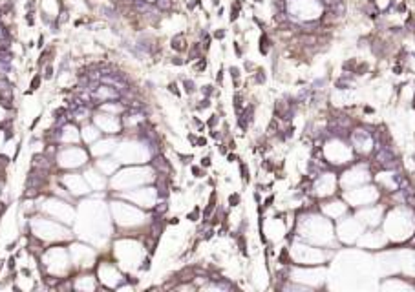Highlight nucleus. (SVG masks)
Wrapping results in <instances>:
<instances>
[{
    "label": "nucleus",
    "mask_w": 415,
    "mask_h": 292,
    "mask_svg": "<svg viewBox=\"0 0 415 292\" xmlns=\"http://www.w3.org/2000/svg\"><path fill=\"white\" fill-rule=\"evenodd\" d=\"M20 223H22L20 234H30L31 238L39 239L40 243H45L46 247L57 243L68 245L70 241L75 239V232L70 225L55 221V219L39 214V212L30 216L28 219L20 218Z\"/></svg>",
    "instance_id": "nucleus-1"
},
{
    "label": "nucleus",
    "mask_w": 415,
    "mask_h": 292,
    "mask_svg": "<svg viewBox=\"0 0 415 292\" xmlns=\"http://www.w3.org/2000/svg\"><path fill=\"white\" fill-rule=\"evenodd\" d=\"M35 203H37V212L39 214L48 216V218L61 221L64 225H70V227L74 225L75 214H77L74 201L63 200V197H57L54 194H40L35 197Z\"/></svg>",
    "instance_id": "nucleus-2"
},
{
    "label": "nucleus",
    "mask_w": 415,
    "mask_h": 292,
    "mask_svg": "<svg viewBox=\"0 0 415 292\" xmlns=\"http://www.w3.org/2000/svg\"><path fill=\"white\" fill-rule=\"evenodd\" d=\"M90 163H92V156H90L88 146H57V154H55V168H57V172L83 170L84 166H88Z\"/></svg>",
    "instance_id": "nucleus-3"
},
{
    "label": "nucleus",
    "mask_w": 415,
    "mask_h": 292,
    "mask_svg": "<svg viewBox=\"0 0 415 292\" xmlns=\"http://www.w3.org/2000/svg\"><path fill=\"white\" fill-rule=\"evenodd\" d=\"M68 250L70 258H72V265H74V270H93L95 265H97L99 258H101L99 248H95L92 243L79 238H75L74 241H70Z\"/></svg>",
    "instance_id": "nucleus-4"
},
{
    "label": "nucleus",
    "mask_w": 415,
    "mask_h": 292,
    "mask_svg": "<svg viewBox=\"0 0 415 292\" xmlns=\"http://www.w3.org/2000/svg\"><path fill=\"white\" fill-rule=\"evenodd\" d=\"M93 270H95V276H97V282L99 285H101V289L116 291L123 282H127V276L123 274L118 263L112 261L110 258H104V256L103 258H99L97 265H95Z\"/></svg>",
    "instance_id": "nucleus-5"
},
{
    "label": "nucleus",
    "mask_w": 415,
    "mask_h": 292,
    "mask_svg": "<svg viewBox=\"0 0 415 292\" xmlns=\"http://www.w3.org/2000/svg\"><path fill=\"white\" fill-rule=\"evenodd\" d=\"M57 181H59L61 185L66 188L74 201L83 200L86 195L92 194V190H90L88 183L84 179V175L81 170H72V172H57Z\"/></svg>",
    "instance_id": "nucleus-6"
},
{
    "label": "nucleus",
    "mask_w": 415,
    "mask_h": 292,
    "mask_svg": "<svg viewBox=\"0 0 415 292\" xmlns=\"http://www.w3.org/2000/svg\"><path fill=\"white\" fill-rule=\"evenodd\" d=\"M92 121L99 130L103 131V136H121L123 133V119L119 115H112V113L95 108Z\"/></svg>",
    "instance_id": "nucleus-7"
},
{
    "label": "nucleus",
    "mask_w": 415,
    "mask_h": 292,
    "mask_svg": "<svg viewBox=\"0 0 415 292\" xmlns=\"http://www.w3.org/2000/svg\"><path fill=\"white\" fill-rule=\"evenodd\" d=\"M72 283H74V291L77 292H93L101 289L95 270H75L72 274Z\"/></svg>",
    "instance_id": "nucleus-8"
},
{
    "label": "nucleus",
    "mask_w": 415,
    "mask_h": 292,
    "mask_svg": "<svg viewBox=\"0 0 415 292\" xmlns=\"http://www.w3.org/2000/svg\"><path fill=\"white\" fill-rule=\"evenodd\" d=\"M83 175L84 179H86V183H88L90 190H92V194H97V192H104V190L108 188V177L107 175H103L101 172L93 166V163H90L88 166H84L83 170Z\"/></svg>",
    "instance_id": "nucleus-9"
},
{
    "label": "nucleus",
    "mask_w": 415,
    "mask_h": 292,
    "mask_svg": "<svg viewBox=\"0 0 415 292\" xmlns=\"http://www.w3.org/2000/svg\"><path fill=\"white\" fill-rule=\"evenodd\" d=\"M118 143H119L118 136L99 137L97 141L88 146V152H90V156H92V161L99 159V157H104V156H110V154H113V150H116Z\"/></svg>",
    "instance_id": "nucleus-10"
},
{
    "label": "nucleus",
    "mask_w": 415,
    "mask_h": 292,
    "mask_svg": "<svg viewBox=\"0 0 415 292\" xmlns=\"http://www.w3.org/2000/svg\"><path fill=\"white\" fill-rule=\"evenodd\" d=\"M15 119H17V108L10 102L0 101V127L6 128L10 131L11 136H15L13 131V127H15Z\"/></svg>",
    "instance_id": "nucleus-11"
},
{
    "label": "nucleus",
    "mask_w": 415,
    "mask_h": 292,
    "mask_svg": "<svg viewBox=\"0 0 415 292\" xmlns=\"http://www.w3.org/2000/svg\"><path fill=\"white\" fill-rule=\"evenodd\" d=\"M92 163H93V166H95V168L101 172V174L107 175L108 179H110V177H112V175L119 170V166H121L116 157H108V156L99 157V159H93Z\"/></svg>",
    "instance_id": "nucleus-12"
},
{
    "label": "nucleus",
    "mask_w": 415,
    "mask_h": 292,
    "mask_svg": "<svg viewBox=\"0 0 415 292\" xmlns=\"http://www.w3.org/2000/svg\"><path fill=\"white\" fill-rule=\"evenodd\" d=\"M99 137H103V131L93 124V121L81 124V143H83L84 146L93 145Z\"/></svg>",
    "instance_id": "nucleus-13"
},
{
    "label": "nucleus",
    "mask_w": 415,
    "mask_h": 292,
    "mask_svg": "<svg viewBox=\"0 0 415 292\" xmlns=\"http://www.w3.org/2000/svg\"><path fill=\"white\" fill-rule=\"evenodd\" d=\"M171 48L176 51V54H183L189 49V40H187V33L180 31L171 39Z\"/></svg>",
    "instance_id": "nucleus-14"
},
{
    "label": "nucleus",
    "mask_w": 415,
    "mask_h": 292,
    "mask_svg": "<svg viewBox=\"0 0 415 292\" xmlns=\"http://www.w3.org/2000/svg\"><path fill=\"white\" fill-rule=\"evenodd\" d=\"M253 115H254V108H245L244 115H242V119H240V127L244 128V130H247L249 128V124L253 122Z\"/></svg>",
    "instance_id": "nucleus-15"
},
{
    "label": "nucleus",
    "mask_w": 415,
    "mask_h": 292,
    "mask_svg": "<svg viewBox=\"0 0 415 292\" xmlns=\"http://www.w3.org/2000/svg\"><path fill=\"white\" fill-rule=\"evenodd\" d=\"M240 13H242V2L240 0H235L233 6H230V22L240 19Z\"/></svg>",
    "instance_id": "nucleus-16"
},
{
    "label": "nucleus",
    "mask_w": 415,
    "mask_h": 292,
    "mask_svg": "<svg viewBox=\"0 0 415 292\" xmlns=\"http://www.w3.org/2000/svg\"><path fill=\"white\" fill-rule=\"evenodd\" d=\"M269 48H271V40H269V35L264 33L260 37V51L264 55L269 54Z\"/></svg>",
    "instance_id": "nucleus-17"
},
{
    "label": "nucleus",
    "mask_w": 415,
    "mask_h": 292,
    "mask_svg": "<svg viewBox=\"0 0 415 292\" xmlns=\"http://www.w3.org/2000/svg\"><path fill=\"white\" fill-rule=\"evenodd\" d=\"M10 137H11L10 131L6 130V128L0 127V154H2V150H4L6 141H8V139H10Z\"/></svg>",
    "instance_id": "nucleus-18"
},
{
    "label": "nucleus",
    "mask_w": 415,
    "mask_h": 292,
    "mask_svg": "<svg viewBox=\"0 0 415 292\" xmlns=\"http://www.w3.org/2000/svg\"><path fill=\"white\" fill-rule=\"evenodd\" d=\"M183 86H185V93L192 95L196 92V84L194 81H189V79H183Z\"/></svg>",
    "instance_id": "nucleus-19"
},
{
    "label": "nucleus",
    "mask_w": 415,
    "mask_h": 292,
    "mask_svg": "<svg viewBox=\"0 0 415 292\" xmlns=\"http://www.w3.org/2000/svg\"><path fill=\"white\" fill-rule=\"evenodd\" d=\"M229 73H230V77H233V81H236V84H238V81H240V70L235 68V66H230Z\"/></svg>",
    "instance_id": "nucleus-20"
},
{
    "label": "nucleus",
    "mask_w": 415,
    "mask_h": 292,
    "mask_svg": "<svg viewBox=\"0 0 415 292\" xmlns=\"http://www.w3.org/2000/svg\"><path fill=\"white\" fill-rule=\"evenodd\" d=\"M225 37V29L224 28H220V29H216L214 33H212V39H216V40H221Z\"/></svg>",
    "instance_id": "nucleus-21"
},
{
    "label": "nucleus",
    "mask_w": 415,
    "mask_h": 292,
    "mask_svg": "<svg viewBox=\"0 0 415 292\" xmlns=\"http://www.w3.org/2000/svg\"><path fill=\"white\" fill-rule=\"evenodd\" d=\"M201 92H203V95H207V97H210V95H212V93H214V86H203L201 88Z\"/></svg>",
    "instance_id": "nucleus-22"
},
{
    "label": "nucleus",
    "mask_w": 415,
    "mask_h": 292,
    "mask_svg": "<svg viewBox=\"0 0 415 292\" xmlns=\"http://www.w3.org/2000/svg\"><path fill=\"white\" fill-rule=\"evenodd\" d=\"M169 90H171V92L174 93V95H176V97H180V90H178V84H176V83H171V84H169Z\"/></svg>",
    "instance_id": "nucleus-23"
},
{
    "label": "nucleus",
    "mask_w": 415,
    "mask_h": 292,
    "mask_svg": "<svg viewBox=\"0 0 415 292\" xmlns=\"http://www.w3.org/2000/svg\"><path fill=\"white\" fill-rule=\"evenodd\" d=\"M229 203H230V206H236V204L240 203V195H238V194L230 195V197H229Z\"/></svg>",
    "instance_id": "nucleus-24"
},
{
    "label": "nucleus",
    "mask_w": 415,
    "mask_h": 292,
    "mask_svg": "<svg viewBox=\"0 0 415 292\" xmlns=\"http://www.w3.org/2000/svg\"><path fill=\"white\" fill-rule=\"evenodd\" d=\"M201 166H203V168L210 166V157H203V159H201Z\"/></svg>",
    "instance_id": "nucleus-25"
},
{
    "label": "nucleus",
    "mask_w": 415,
    "mask_h": 292,
    "mask_svg": "<svg viewBox=\"0 0 415 292\" xmlns=\"http://www.w3.org/2000/svg\"><path fill=\"white\" fill-rule=\"evenodd\" d=\"M4 188H6V181H0V197L4 195Z\"/></svg>",
    "instance_id": "nucleus-26"
}]
</instances>
